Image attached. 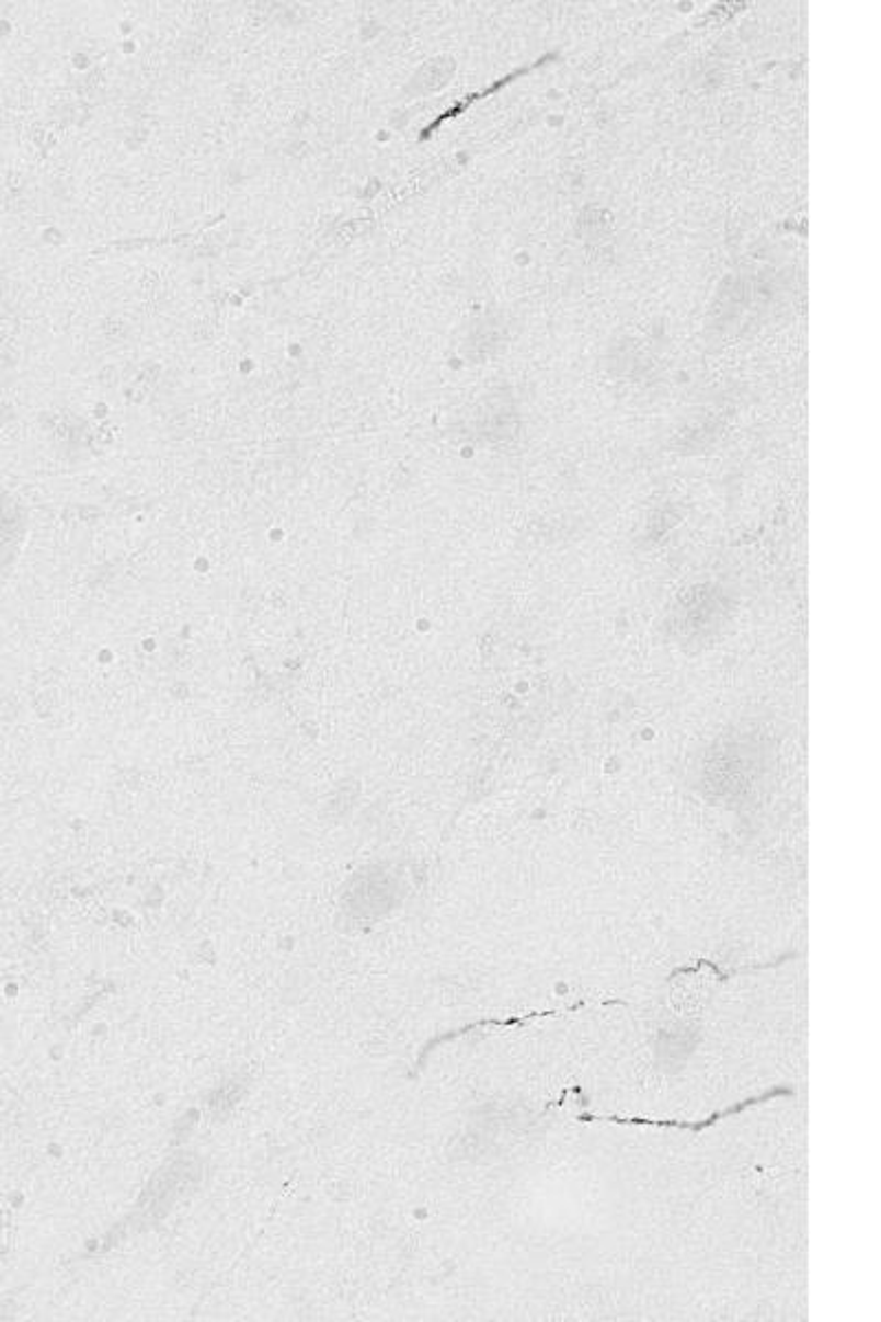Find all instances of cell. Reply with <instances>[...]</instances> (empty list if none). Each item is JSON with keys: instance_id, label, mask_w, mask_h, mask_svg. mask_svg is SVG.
<instances>
[{"instance_id": "6da1fadb", "label": "cell", "mask_w": 881, "mask_h": 1322, "mask_svg": "<svg viewBox=\"0 0 881 1322\" xmlns=\"http://www.w3.org/2000/svg\"><path fill=\"white\" fill-rule=\"evenodd\" d=\"M785 1095H793V1089H789V1086H774V1089H769V1091H765V1093H760V1095H752L750 1099L736 1102V1105H732V1107H728V1109H721V1112H717V1114L708 1116L706 1120H695V1122H690V1120L686 1122V1120L623 1118V1116H593V1114H588V1112L577 1114V1118H575V1120H580V1122H610V1125H623V1127L682 1129V1131H690V1133H703V1131H708L710 1127L719 1125V1122H721V1120H725V1118L739 1116V1114H743V1112H747V1109H752V1107H756V1105H763V1102H769V1099H776V1097H785Z\"/></svg>"}, {"instance_id": "7a4b0ae2", "label": "cell", "mask_w": 881, "mask_h": 1322, "mask_svg": "<svg viewBox=\"0 0 881 1322\" xmlns=\"http://www.w3.org/2000/svg\"><path fill=\"white\" fill-rule=\"evenodd\" d=\"M787 959H796V953H787V955H782V957H778L776 961H769V964H756V966L736 968V970H723V968H721V966H717L714 961L699 959V961H697L695 966H690V968H688V966H682V968L673 970V972H671V979H675V977H679V975H697L701 968H712V970H714V975H717V979L725 981V979H732V977H739V975H747V972H760V970L776 968V966H780V964H782V961H787Z\"/></svg>"}]
</instances>
